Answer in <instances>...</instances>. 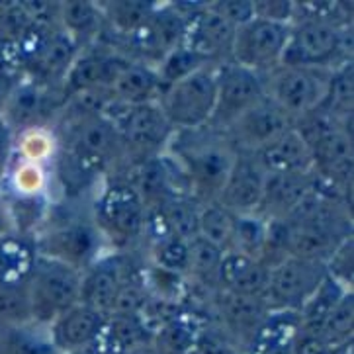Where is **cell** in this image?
Segmentation results:
<instances>
[{
    "instance_id": "74e56055",
    "label": "cell",
    "mask_w": 354,
    "mask_h": 354,
    "mask_svg": "<svg viewBox=\"0 0 354 354\" xmlns=\"http://www.w3.org/2000/svg\"><path fill=\"white\" fill-rule=\"evenodd\" d=\"M34 323L26 286H0V327Z\"/></svg>"
},
{
    "instance_id": "60d3db41",
    "label": "cell",
    "mask_w": 354,
    "mask_h": 354,
    "mask_svg": "<svg viewBox=\"0 0 354 354\" xmlns=\"http://www.w3.org/2000/svg\"><path fill=\"white\" fill-rule=\"evenodd\" d=\"M254 18L266 22L292 24L294 20V2L292 0H252Z\"/></svg>"
},
{
    "instance_id": "30bf717a",
    "label": "cell",
    "mask_w": 354,
    "mask_h": 354,
    "mask_svg": "<svg viewBox=\"0 0 354 354\" xmlns=\"http://www.w3.org/2000/svg\"><path fill=\"white\" fill-rule=\"evenodd\" d=\"M327 276V266L323 263L284 257L270 268V278L263 294V301L270 313H299L309 299L315 296Z\"/></svg>"
},
{
    "instance_id": "277c9868",
    "label": "cell",
    "mask_w": 354,
    "mask_h": 354,
    "mask_svg": "<svg viewBox=\"0 0 354 354\" xmlns=\"http://www.w3.org/2000/svg\"><path fill=\"white\" fill-rule=\"evenodd\" d=\"M104 115L114 124L129 167L165 155L174 136V127L157 102L138 106L114 102Z\"/></svg>"
},
{
    "instance_id": "f6af8a7d",
    "label": "cell",
    "mask_w": 354,
    "mask_h": 354,
    "mask_svg": "<svg viewBox=\"0 0 354 354\" xmlns=\"http://www.w3.org/2000/svg\"><path fill=\"white\" fill-rule=\"evenodd\" d=\"M127 354H160L157 348H155V344L149 343V344H143V346H139L136 351H131V353Z\"/></svg>"
},
{
    "instance_id": "4fadbf2b",
    "label": "cell",
    "mask_w": 354,
    "mask_h": 354,
    "mask_svg": "<svg viewBox=\"0 0 354 354\" xmlns=\"http://www.w3.org/2000/svg\"><path fill=\"white\" fill-rule=\"evenodd\" d=\"M216 84V108L207 127L221 133L264 98L263 77L233 61L217 67Z\"/></svg>"
},
{
    "instance_id": "f35d334b",
    "label": "cell",
    "mask_w": 354,
    "mask_h": 354,
    "mask_svg": "<svg viewBox=\"0 0 354 354\" xmlns=\"http://www.w3.org/2000/svg\"><path fill=\"white\" fill-rule=\"evenodd\" d=\"M327 274L346 290H353V237L346 239L327 261Z\"/></svg>"
},
{
    "instance_id": "cb8c5ba5",
    "label": "cell",
    "mask_w": 354,
    "mask_h": 354,
    "mask_svg": "<svg viewBox=\"0 0 354 354\" xmlns=\"http://www.w3.org/2000/svg\"><path fill=\"white\" fill-rule=\"evenodd\" d=\"M59 26L73 37L79 49L102 41L106 34L102 12L98 2L65 0L59 2Z\"/></svg>"
},
{
    "instance_id": "836d02e7",
    "label": "cell",
    "mask_w": 354,
    "mask_h": 354,
    "mask_svg": "<svg viewBox=\"0 0 354 354\" xmlns=\"http://www.w3.org/2000/svg\"><path fill=\"white\" fill-rule=\"evenodd\" d=\"M268 233H270V223L257 214L235 216V239L231 251H239L252 259L263 261L268 245Z\"/></svg>"
},
{
    "instance_id": "8fae6325",
    "label": "cell",
    "mask_w": 354,
    "mask_h": 354,
    "mask_svg": "<svg viewBox=\"0 0 354 354\" xmlns=\"http://www.w3.org/2000/svg\"><path fill=\"white\" fill-rule=\"evenodd\" d=\"M65 106L63 88H51L24 77L8 91L2 120L14 136L32 129H51Z\"/></svg>"
},
{
    "instance_id": "ab89813d",
    "label": "cell",
    "mask_w": 354,
    "mask_h": 354,
    "mask_svg": "<svg viewBox=\"0 0 354 354\" xmlns=\"http://www.w3.org/2000/svg\"><path fill=\"white\" fill-rule=\"evenodd\" d=\"M207 8L216 12L217 16H221L225 22L235 28L251 22L254 18L252 0H216V2H207Z\"/></svg>"
},
{
    "instance_id": "d4e9b609",
    "label": "cell",
    "mask_w": 354,
    "mask_h": 354,
    "mask_svg": "<svg viewBox=\"0 0 354 354\" xmlns=\"http://www.w3.org/2000/svg\"><path fill=\"white\" fill-rule=\"evenodd\" d=\"M110 91L118 104L138 106V104L157 102L162 92V82L157 69L138 61H129L115 77Z\"/></svg>"
},
{
    "instance_id": "f1b7e54d",
    "label": "cell",
    "mask_w": 354,
    "mask_h": 354,
    "mask_svg": "<svg viewBox=\"0 0 354 354\" xmlns=\"http://www.w3.org/2000/svg\"><path fill=\"white\" fill-rule=\"evenodd\" d=\"M159 216L167 235L190 241L198 235V216L200 204L186 194L169 196L159 206L151 207Z\"/></svg>"
},
{
    "instance_id": "1f68e13d",
    "label": "cell",
    "mask_w": 354,
    "mask_h": 354,
    "mask_svg": "<svg viewBox=\"0 0 354 354\" xmlns=\"http://www.w3.org/2000/svg\"><path fill=\"white\" fill-rule=\"evenodd\" d=\"M0 354H59L47 327L18 325L0 327Z\"/></svg>"
},
{
    "instance_id": "7dc6e473",
    "label": "cell",
    "mask_w": 354,
    "mask_h": 354,
    "mask_svg": "<svg viewBox=\"0 0 354 354\" xmlns=\"http://www.w3.org/2000/svg\"><path fill=\"white\" fill-rule=\"evenodd\" d=\"M86 351H91L92 354H115V353H106V351H92V348H86Z\"/></svg>"
},
{
    "instance_id": "c3c4849f",
    "label": "cell",
    "mask_w": 354,
    "mask_h": 354,
    "mask_svg": "<svg viewBox=\"0 0 354 354\" xmlns=\"http://www.w3.org/2000/svg\"><path fill=\"white\" fill-rule=\"evenodd\" d=\"M65 354H92L91 351H77V353H65Z\"/></svg>"
},
{
    "instance_id": "3957f363",
    "label": "cell",
    "mask_w": 354,
    "mask_h": 354,
    "mask_svg": "<svg viewBox=\"0 0 354 354\" xmlns=\"http://www.w3.org/2000/svg\"><path fill=\"white\" fill-rule=\"evenodd\" d=\"M61 206L65 207L61 216L49 209L44 227L34 235L35 249L39 257L67 264L82 274L102 257L106 243L92 223L91 212H75L73 207L79 204Z\"/></svg>"
},
{
    "instance_id": "9c48e42d",
    "label": "cell",
    "mask_w": 354,
    "mask_h": 354,
    "mask_svg": "<svg viewBox=\"0 0 354 354\" xmlns=\"http://www.w3.org/2000/svg\"><path fill=\"white\" fill-rule=\"evenodd\" d=\"M184 30L186 16L183 12L172 2L157 4L147 16V20L114 47L131 61L157 69L160 61L183 44Z\"/></svg>"
},
{
    "instance_id": "8992f818",
    "label": "cell",
    "mask_w": 354,
    "mask_h": 354,
    "mask_svg": "<svg viewBox=\"0 0 354 354\" xmlns=\"http://www.w3.org/2000/svg\"><path fill=\"white\" fill-rule=\"evenodd\" d=\"M80 272L67 264L39 257L26 282L35 325L49 327L59 315L80 301Z\"/></svg>"
},
{
    "instance_id": "52a82bcc",
    "label": "cell",
    "mask_w": 354,
    "mask_h": 354,
    "mask_svg": "<svg viewBox=\"0 0 354 354\" xmlns=\"http://www.w3.org/2000/svg\"><path fill=\"white\" fill-rule=\"evenodd\" d=\"M216 69L196 71L190 77L162 88L157 104L174 131L207 127L216 108Z\"/></svg>"
},
{
    "instance_id": "e575fe53",
    "label": "cell",
    "mask_w": 354,
    "mask_h": 354,
    "mask_svg": "<svg viewBox=\"0 0 354 354\" xmlns=\"http://www.w3.org/2000/svg\"><path fill=\"white\" fill-rule=\"evenodd\" d=\"M353 323H354V296L353 290L346 292L341 301L331 309V313L321 323L317 337H321L325 343L333 346L335 351L339 346L346 344L353 339Z\"/></svg>"
},
{
    "instance_id": "603a6c76",
    "label": "cell",
    "mask_w": 354,
    "mask_h": 354,
    "mask_svg": "<svg viewBox=\"0 0 354 354\" xmlns=\"http://www.w3.org/2000/svg\"><path fill=\"white\" fill-rule=\"evenodd\" d=\"M270 278V266L239 251H227L217 274V290L239 296L263 297Z\"/></svg>"
},
{
    "instance_id": "9a60e30c",
    "label": "cell",
    "mask_w": 354,
    "mask_h": 354,
    "mask_svg": "<svg viewBox=\"0 0 354 354\" xmlns=\"http://www.w3.org/2000/svg\"><path fill=\"white\" fill-rule=\"evenodd\" d=\"M294 122L264 96L223 131L237 155H254L286 133Z\"/></svg>"
},
{
    "instance_id": "ba28073f",
    "label": "cell",
    "mask_w": 354,
    "mask_h": 354,
    "mask_svg": "<svg viewBox=\"0 0 354 354\" xmlns=\"http://www.w3.org/2000/svg\"><path fill=\"white\" fill-rule=\"evenodd\" d=\"M331 73L280 65L263 77L264 96L296 124L319 110Z\"/></svg>"
},
{
    "instance_id": "44dd1931",
    "label": "cell",
    "mask_w": 354,
    "mask_h": 354,
    "mask_svg": "<svg viewBox=\"0 0 354 354\" xmlns=\"http://www.w3.org/2000/svg\"><path fill=\"white\" fill-rule=\"evenodd\" d=\"M104 321H106V315L79 301L77 306L67 309L63 315H59L57 319L47 327V331L59 354L77 353V351L91 348V344L102 331Z\"/></svg>"
},
{
    "instance_id": "2e32d148",
    "label": "cell",
    "mask_w": 354,
    "mask_h": 354,
    "mask_svg": "<svg viewBox=\"0 0 354 354\" xmlns=\"http://www.w3.org/2000/svg\"><path fill=\"white\" fill-rule=\"evenodd\" d=\"M131 59L126 57L114 46L98 41L91 47L80 49L77 59L73 61L67 77L63 80V96L69 98L73 94L92 88H110L115 77L122 73Z\"/></svg>"
},
{
    "instance_id": "4316f807",
    "label": "cell",
    "mask_w": 354,
    "mask_h": 354,
    "mask_svg": "<svg viewBox=\"0 0 354 354\" xmlns=\"http://www.w3.org/2000/svg\"><path fill=\"white\" fill-rule=\"evenodd\" d=\"M35 261L34 237L14 231L0 237V286H26Z\"/></svg>"
},
{
    "instance_id": "f546056e",
    "label": "cell",
    "mask_w": 354,
    "mask_h": 354,
    "mask_svg": "<svg viewBox=\"0 0 354 354\" xmlns=\"http://www.w3.org/2000/svg\"><path fill=\"white\" fill-rule=\"evenodd\" d=\"M353 104H354V71L353 61H346L344 65L333 71L327 92L319 112L327 114L341 124H353Z\"/></svg>"
},
{
    "instance_id": "bcb514c9",
    "label": "cell",
    "mask_w": 354,
    "mask_h": 354,
    "mask_svg": "<svg viewBox=\"0 0 354 354\" xmlns=\"http://www.w3.org/2000/svg\"><path fill=\"white\" fill-rule=\"evenodd\" d=\"M8 86L6 84H2L0 82V118H2V114H4V106H6V98H8Z\"/></svg>"
},
{
    "instance_id": "7bdbcfd3",
    "label": "cell",
    "mask_w": 354,
    "mask_h": 354,
    "mask_svg": "<svg viewBox=\"0 0 354 354\" xmlns=\"http://www.w3.org/2000/svg\"><path fill=\"white\" fill-rule=\"evenodd\" d=\"M290 354H335V348L325 343L317 335L304 333L299 329L296 343L292 346Z\"/></svg>"
},
{
    "instance_id": "5bb4252c",
    "label": "cell",
    "mask_w": 354,
    "mask_h": 354,
    "mask_svg": "<svg viewBox=\"0 0 354 354\" xmlns=\"http://www.w3.org/2000/svg\"><path fill=\"white\" fill-rule=\"evenodd\" d=\"M139 270L141 266L133 259V252L102 254L80 276V304L110 315L122 288L138 276Z\"/></svg>"
},
{
    "instance_id": "8d00e7d4",
    "label": "cell",
    "mask_w": 354,
    "mask_h": 354,
    "mask_svg": "<svg viewBox=\"0 0 354 354\" xmlns=\"http://www.w3.org/2000/svg\"><path fill=\"white\" fill-rule=\"evenodd\" d=\"M207 67L209 65L204 59H200L188 47H184L180 44V46L176 47V49H172L171 53L160 61V65L157 67V73H159V79L162 82V88H167L169 84H174L178 80L190 77L196 71L207 69Z\"/></svg>"
},
{
    "instance_id": "b9f144b4",
    "label": "cell",
    "mask_w": 354,
    "mask_h": 354,
    "mask_svg": "<svg viewBox=\"0 0 354 354\" xmlns=\"http://www.w3.org/2000/svg\"><path fill=\"white\" fill-rule=\"evenodd\" d=\"M16 155V136L8 124L0 118V186L4 184Z\"/></svg>"
},
{
    "instance_id": "ffe728a7",
    "label": "cell",
    "mask_w": 354,
    "mask_h": 354,
    "mask_svg": "<svg viewBox=\"0 0 354 354\" xmlns=\"http://www.w3.org/2000/svg\"><path fill=\"white\" fill-rule=\"evenodd\" d=\"M264 172L249 155H237L235 167L229 174L227 183L216 198L219 206H223L233 216H251L257 214L263 196Z\"/></svg>"
},
{
    "instance_id": "6da1fadb",
    "label": "cell",
    "mask_w": 354,
    "mask_h": 354,
    "mask_svg": "<svg viewBox=\"0 0 354 354\" xmlns=\"http://www.w3.org/2000/svg\"><path fill=\"white\" fill-rule=\"evenodd\" d=\"M167 155L184 176L188 196L200 206L216 202L237 160L227 138L212 127L174 131Z\"/></svg>"
},
{
    "instance_id": "e0dca14e",
    "label": "cell",
    "mask_w": 354,
    "mask_h": 354,
    "mask_svg": "<svg viewBox=\"0 0 354 354\" xmlns=\"http://www.w3.org/2000/svg\"><path fill=\"white\" fill-rule=\"evenodd\" d=\"M235 30V26L209 10L207 2H204L186 18L183 46L204 59L209 67H219L231 61Z\"/></svg>"
},
{
    "instance_id": "484cf974",
    "label": "cell",
    "mask_w": 354,
    "mask_h": 354,
    "mask_svg": "<svg viewBox=\"0 0 354 354\" xmlns=\"http://www.w3.org/2000/svg\"><path fill=\"white\" fill-rule=\"evenodd\" d=\"M102 12L106 34L104 39L110 46H118L127 35L133 34L141 24L147 20V16L157 6V2L151 0H108L98 2Z\"/></svg>"
},
{
    "instance_id": "d6986e66",
    "label": "cell",
    "mask_w": 354,
    "mask_h": 354,
    "mask_svg": "<svg viewBox=\"0 0 354 354\" xmlns=\"http://www.w3.org/2000/svg\"><path fill=\"white\" fill-rule=\"evenodd\" d=\"M315 188V176L311 174H264L263 196L257 207V216L266 221H286L294 216Z\"/></svg>"
},
{
    "instance_id": "7a4b0ae2",
    "label": "cell",
    "mask_w": 354,
    "mask_h": 354,
    "mask_svg": "<svg viewBox=\"0 0 354 354\" xmlns=\"http://www.w3.org/2000/svg\"><path fill=\"white\" fill-rule=\"evenodd\" d=\"M91 219L106 247L114 252H136L139 245H143L147 206L122 176L100 184L91 200Z\"/></svg>"
},
{
    "instance_id": "5b68a950",
    "label": "cell",
    "mask_w": 354,
    "mask_h": 354,
    "mask_svg": "<svg viewBox=\"0 0 354 354\" xmlns=\"http://www.w3.org/2000/svg\"><path fill=\"white\" fill-rule=\"evenodd\" d=\"M348 30L321 20H294L290 24L282 65L335 71L346 61H353Z\"/></svg>"
},
{
    "instance_id": "83f0119b",
    "label": "cell",
    "mask_w": 354,
    "mask_h": 354,
    "mask_svg": "<svg viewBox=\"0 0 354 354\" xmlns=\"http://www.w3.org/2000/svg\"><path fill=\"white\" fill-rule=\"evenodd\" d=\"M299 335V315L290 311H272L254 335L251 354H290Z\"/></svg>"
},
{
    "instance_id": "4dcf8cb0",
    "label": "cell",
    "mask_w": 354,
    "mask_h": 354,
    "mask_svg": "<svg viewBox=\"0 0 354 354\" xmlns=\"http://www.w3.org/2000/svg\"><path fill=\"white\" fill-rule=\"evenodd\" d=\"M225 252L217 249L209 241L202 239L196 235L188 241V272L186 278H190L194 284L206 288L209 292L217 290V274L219 266L223 261Z\"/></svg>"
},
{
    "instance_id": "d590c367",
    "label": "cell",
    "mask_w": 354,
    "mask_h": 354,
    "mask_svg": "<svg viewBox=\"0 0 354 354\" xmlns=\"http://www.w3.org/2000/svg\"><path fill=\"white\" fill-rule=\"evenodd\" d=\"M151 266L162 272L186 278L188 272V241L178 237H165L149 245Z\"/></svg>"
},
{
    "instance_id": "7c38bea8",
    "label": "cell",
    "mask_w": 354,
    "mask_h": 354,
    "mask_svg": "<svg viewBox=\"0 0 354 354\" xmlns=\"http://www.w3.org/2000/svg\"><path fill=\"white\" fill-rule=\"evenodd\" d=\"M288 37L290 24L252 18L251 22L243 24L235 30L231 61L264 77L282 65Z\"/></svg>"
},
{
    "instance_id": "7402d4cb",
    "label": "cell",
    "mask_w": 354,
    "mask_h": 354,
    "mask_svg": "<svg viewBox=\"0 0 354 354\" xmlns=\"http://www.w3.org/2000/svg\"><path fill=\"white\" fill-rule=\"evenodd\" d=\"M261 167L264 174H311L313 159L306 139L299 136L296 127H290L280 138L249 155Z\"/></svg>"
},
{
    "instance_id": "ee69618b",
    "label": "cell",
    "mask_w": 354,
    "mask_h": 354,
    "mask_svg": "<svg viewBox=\"0 0 354 354\" xmlns=\"http://www.w3.org/2000/svg\"><path fill=\"white\" fill-rule=\"evenodd\" d=\"M12 233V223L10 216H8V209H6V202H4V196L0 192V237Z\"/></svg>"
},
{
    "instance_id": "ac0fdd59",
    "label": "cell",
    "mask_w": 354,
    "mask_h": 354,
    "mask_svg": "<svg viewBox=\"0 0 354 354\" xmlns=\"http://www.w3.org/2000/svg\"><path fill=\"white\" fill-rule=\"evenodd\" d=\"M209 296L221 333L229 341L245 344L249 348L261 325L270 315L263 297L239 296L223 290H214L209 292Z\"/></svg>"
},
{
    "instance_id": "d6a6232c",
    "label": "cell",
    "mask_w": 354,
    "mask_h": 354,
    "mask_svg": "<svg viewBox=\"0 0 354 354\" xmlns=\"http://www.w3.org/2000/svg\"><path fill=\"white\" fill-rule=\"evenodd\" d=\"M198 235L223 252L231 251L235 239V216L217 202L202 204L198 216Z\"/></svg>"
}]
</instances>
